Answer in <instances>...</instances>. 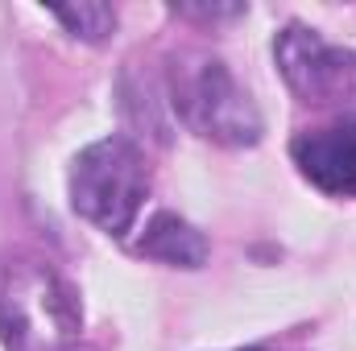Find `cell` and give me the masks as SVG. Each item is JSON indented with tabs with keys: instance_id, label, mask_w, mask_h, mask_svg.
Masks as SVG:
<instances>
[{
	"instance_id": "obj_1",
	"label": "cell",
	"mask_w": 356,
	"mask_h": 351,
	"mask_svg": "<svg viewBox=\"0 0 356 351\" xmlns=\"http://www.w3.org/2000/svg\"><path fill=\"white\" fill-rule=\"evenodd\" d=\"M79 302L42 261H0V343L8 351H71Z\"/></svg>"
},
{
	"instance_id": "obj_2",
	"label": "cell",
	"mask_w": 356,
	"mask_h": 351,
	"mask_svg": "<svg viewBox=\"0 0 356 351\" xmlns=\"http://www.w3.org/2000/svg\"><path fill=\"white\" fill-rule=\"evenodd\" d=\"M149 190V170L145 157L133 141L108 137L95 141L75 157L71 170V203L75 211L91 219L108 236H124L141 211V198Z\"/></svg>"
},
{
	"instance_id": "obj_3",
	"label": "cell",
	"mask_w": 356,
	"mask_h": 351,
	"mask_svg": "<svg viewBox=\"0 0 356 351\" xmlns=\"http://www.w3.org/2000/svg\"><path fill=\"white\" fill-rule=\"evenodd\" d=\"M178 116L211 141L224 145H253L261 137V116L253 108V99L236 87V79L228 75V67L220 58H186L175 62L170 75Z\"/></svg>"
},
{
	"instance_id": "obj_4",
	"label": "cell",
	"mask_w": 356,
	"mask_h": 351,
	"mask_svg": "<svg viewBox=\"0 0 356 351\" xmlns=\"http://www.w3.org/2000/svg\"><path fill=\"white\" fill-rule=\"evenodd\" d=\"M277 62L307 103H336L356 83V58L327 46L315 29L290 25L277 37Z\"/></svg>"
},
{
	"instance_id": "obj_5",
	"label": "cell",
	"mask_w": 356,
	"mask_h": 351,
	"mask_svg": "<svg viewBox=\"0 0 356 351\" xmlns=\"http://www.w3.org/2000/svg\"><path fill=\"white\" fill-rule=\"evenodd\" d=\"M294 162L319 190L356 194V124L298 137L294 141Z\"/></svg>"
},
{
	"instance_id": "obj_6",
	"label": "cell",
	"mask_w": 356,
	"mask_h": 351,
	"mask_svg": "<svg viewBox=\"0 0 356 351\" xmlns=\"http://www.w3.org/2000/svg\"><path fill=\"white\" fill-rule=\"evenodd\" d=\"M137 248H141V257H154V261H162V264H178V268H199V264L207 261V240L186 219H178L170 211H162V215L149 219L145 240Z\"/></svg>"
},
{
	"instance_id": "obj_7",
	"label": "cell",
	"mask_w": 356,
	"mask_h": 351,
	"mask_svg": "<svg viewBox=\"0 0 356 351\" xmlns=\"http://www.w3.org/2000/svg\"><path fill=\"white\" fill-rule=\"evenodd\" d=\"M54 17L75 33V37H88V42H99L112 25H116V12L99 0H79V4H58Z\"/></svg>"
}]
</instances>
